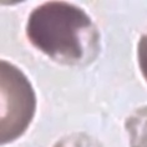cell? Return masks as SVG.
I'll list each match as a JSON object with an SVG mask.
<instances>
[{"label":"cell","instance_id":"cell-1","mask_svg":"<svg viewBox=\"0 0 147 147\" xmlns=\"http://www.w3.org/2000/svg\"><path fill=\"white\" fill-rule=\"evenodd\" d=\"M26 36L38 50L67 65L89 59L98 40L91 18L66 1H49L35 8L26 23Z\"/></svg>","mask_w":147,"mask_h":147},{"label":"cell","instance_id":"cell-2","mask_svg":"<svg viewBox=\"0 0 147 147\" xmlns=\"http://www.w3.org/2000/svg\"><path fill=\"white\" fill-rule=\"evenodd\" d=\"M0 140L5 145L25 132L36 110V96L28 78L10 62L0 61Z\"/></svg>","mask_w":147,"mask_h":147},{"label":"cell","instance_id":"cell-3","mask_svg":"<svg viewBox=\"0 0 147 147\" xmlns=\"http://www.w3.org/2000/svg\"><path fill=\"white\" fill-rule=\"evenodd\" d=\"M131 147H147V107L138 110L126 121Z\"/></svg>","mask_w":147,"mask_h":147},{"label":"cell","instance_id":"cell-4","mask_svg":"<svg viewBox=\"0 0 147 147\" xmlns=\"http://www.w3.org/2000/svg\"><path fill=\"white\" fill-rule=\"evenodd\" d=\"M137 57L138 65L143 78L147 81V32L141 36L137 46Z\"/></svg>","mask_w":147,"mask_h":147},{"label":"cell","instance_id":"cell-5","mask_svg":"<svg viewBox=\"0 0 147 147\" xmlns=\"http://www.w3.org/2000/svg\"><path fill=\"white\" fill-rule=\"evenodd\" d=\"M55 147H78V146L74 145V143H72V145H69L67 142H59Z\"/></svg>","mask_w":147,"mask_h":147}]
</instances>
